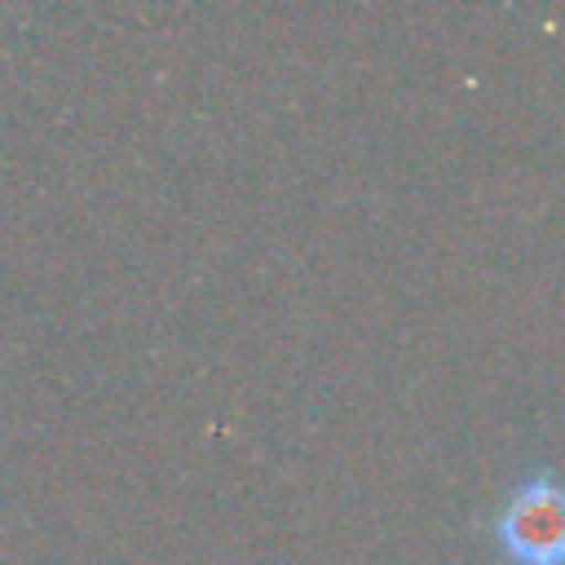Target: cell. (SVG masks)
Here are the masks:
<instances>
[{"label":"cell","instance_id":"obj_1","mask_svg":"<svg viewBox=\"0 0 565 565\" xmlns=\"http://www.w3.org/2000/svg\"><path fill=\"white\" fill-rule=\"evenodd\" d=\"M494 539L516 565H565V486L552 472L516 486L494 521Z\"/></svg>","mask_w":565,"mask_h":565}]
</instances>
